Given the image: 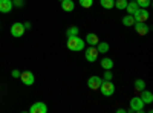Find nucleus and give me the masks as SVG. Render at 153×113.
<instances>
[{"label":"nucleus","instance_id":"1","mask_svg":"<svg viewBox=\"0 0 153 113\" xmlns=\"http://www.w3.org/2000/svg\"><path fill=\"white\" fill-rule=\"evenodd\" d=\"M84 43L86 41H83V38H80L78 35H74V37H68L66 46H68L69 51H72V52H81L84 49Z\"/></svg>","mask_w":153,"mask_h":113},{"label":"nucleus","instance_id":"2","mask_svg":"<svg viewBox=\"0 0 153 113\" xmlns=\"http://www.w3.org/2000/svg\"><path fill=\"white\" fill-rule=\"evenodd\" d=\"M101 93H103L104 96H112L115 93V84L110 81V80H103V83H101L100 89H98Z\"/></svg>","mask_w":153,"mask_h":113},{"label":"nucleus","instance_id":"3","mask_svg":"<svg viewBox=\"0 0 153 113\" xmlns=\"http://www.w3.org/2000/svg\"><path fill=\"white\" fill-rule=\"evenodd\" d=\"M144 101L139 96H135L130 99V109L127 112H135V113H143L144 112Z\"/></svg>","mask_w":153,"mask_h":113},{"label":"nucleus","instance_id":"4","mask_svg":"<svg viewBox=\"0 0 153 113\" xmlns=\"http://www.w3.org/2000/svg\"><path fill=\"white\" fill-rule=\"evenodd\" d=\"M25 26H23V23H20V21H17V23H14L11 26V35L12 37H16V38H19V37H22L23 34H25Z\"/></svg>","mask_w":153,"mask_h":113},{"label":"nucleus","instance_id":"5","mask_svg":"<svg viewBox=\"0 0 153 113\" xmlns=\"http://www.w3.org/2000/svg\"><path fill=\"white\" fill-rule=\"evenodd\" d=\"M20 80H22V83L25 86H32L35 78H34V73L31 70H25V72L20 73Z\"/></svg>","mask_w":153,"mask_h":113},{"label":"nucleus","instance_id":"6","mask_svg":"<svg viewBox=\"0 0 153 113\" xmlns=\"http://www.w3.org/2000/svg\"><path fill=\"white\" fill-rule=\"evenodd\" d=\"M133 18H135V21H147V18H149L147 8H138L136 12L133 14Z\"/></svg>","mask_w":153,"mask_h":113},{"label":"nucleus","instance_id":"7","mask_svg":"<svg viewBox=\"0 0 153 113\" xmlns=\"http://www.w3.org/2000/svg\"><path fill=\"white\" fill-rule=\"evenodd\" d=\"M98 58V51H97V47L95 46H91V47H87L86 49V60L89 63H95Z\"/></svg>","mask_w":153,"mask_h":113},{"label":"nucleus","instance_id":"8","mask_svg":"<svg viewBox=\"0 0 153 113\" xmlns=\"http://www.w3.org/2000/svg\"><path fill=\"white\" fill-rule=\"evenodd\" d=\"M133 26H135V29H136V32H138L139 35H147L149 31H150V28L147 26L146 21H135Z\"/></svg>","mask_w":153,"mask_h":113},{"label":"nucleus","instance_id":"9","mask_svg":"<svg viewBox=\"0 0 153 113\" xmlns=\"http://www.w3.org/2000/svg\"><path fill=\"white\" fill-rule=\"evenodd\" d=\"M101 83H103V78H100V77H91L89 78V81H87V86H89V89L91 90H98L100 89V86H101Z\"/></svg>","mask_w":153,"mask_h":113},{"label":"nucleus","instance_id":"10","mask_svg":"<svg viewBox=\"0 0 153 113\" xmlns=\"http://www.w3.org/2000/svg\"><path fill=\"white\" fill-rule=\"evenodd\" d=\"M31 113H46L48 112V106L45 103H34L29 109Z\"/></svg>","mask_w":153,"mask_h":113},{"label":"nucleus","instance_id":"11","mask_svg":"<svg viewBox=\"0 0 153 113\" xmlns=\"http://www.w3.org/2000/svg\"><path fill=\"white\" fill-rule=\"evenodd\" d=\"M14 5H12V0H0V12L3 14H8V12L12 11Z\"/></svg>","mask_w":153,"mask_h":113},{"label":"nucleus","instance_id":"12","mask_svg":"<svg viewBox=\"0 0 153 113\" xmlns=\"http://www.w3.org/2000/svg\"><path fill=\"white\" fill-rule=\"evenodd\" d=\"M144 101V104H152L153 103V93L152 92H149V90H141V96H139Z\"/></svg>","mask_w":153,"mask_h":113},{"label":"nucleus","instance_id":"13","mask_svg":"<svg viewBox=\"0 0 153 113\" xmlns=\"http://www.w3.org/2000/svg\"><path fill=\"white\" fill-rule=\"evenodd\" d=\"M101 67H103L104 70H112V67H113V61H112V58H109V57L101 58Z\"/></svg>","mask_w":153,"mask_h":113},{"label":"nucleus","instance_id":"14","mask_svg":"<svg viewBox=\"0 0 153 113\" xmlns=\"http://www.w3.org/2000/svg\"><path fill=\"white\" fill-rule=\"evenodd\" d=\"M95 47H97L98 54H107V52H109V47H110V46H109V44H107L106 41H98Z\"/></svg>","mask_w":153,"mask_h":113},{"label":"nucleus","instance_id":"15","mask_svg":"<svg viewBox=\"0 0 153 113\" xmlns=\"http://www.w3.org/2000/svg\"><path fill=\"white\" fill-rule=\"evenodd\" d=\"M74 8H75V3L72 2V0H63L61 2V9L63 11L71 12V11H74Z\"/></svg>","mask_w":153,"mask_h":113},{"label":"nucleus","instance_id":"16","mask_svg":"<svg viewBox=\"0 0 153 113\" xmlns=\"http://www.w3.org/2000/svg\"><path fill=\"white\" fill-rule=\"evenodd\" d=\"M84 41L89 43L91 46H97V43H98L100 40H98V35H95V34L91 32V34H87V35H86V40H84Z\"/></svg>","mask_w":153,"mask_h":113},{"label":"nucleus","instance_id":"17","mask_svg":"<svg viewBox=\"0 0 153 113\" xmlns=\"http://www.w3.org/2000/svg\"><path fill=\"white\" fill-rule=\"evenodd\" d=\"M138 8H139V6H138V3H136L135 0H133V2H129V3H127V6H126V11L129 12L130 16H133L135 12H136V9H138Z\"/></svg>","mask_w":153,"mask_h":113},{"label":"nucleus","instance_id":"18","mask_svg":"<svg viewBox=\"0 0 153 113\" xmlns=\"http://www.w3.org/2000/svg\"><path fill=\"white\" fill-rule=\"evenodd\" d=\"M123 24H124V26H133V24H135V18H133V16L127 14L126 17H123Z\"/></svg>","mask_w":153,"mask_h":113},{"label":"nucleus","instance_id":"19","mask_svg":"<svg viewBox=\"0 0 153 113\" xmlns=\"http://www.w3.org/2000/svg\"><path fill=\"white\" fill-rule=\"evenodd\" d=\"M101 6H103L104 9H112L115 8V0H100Z\"/></svg>","mask_w":153,"mask_h":113},{"label":"nucleus","instance_id":"20","mask_svg":"<svg viewBox=\"0 0 153 113\" xmlns=\"http://www.w3.org/2000/svg\"><path fill=\"white\" fill-rule=\"evenodd\" d=\"M127 3H129L127 0H115V8L120 9V11H123V9H126Z\"/></svg>","mask_w":153,"mask_h":113},{"label":"nucleus","instance_id":"21","mask_svg":"<svg viewBox=\"0 0 153 113\" xmlns=\"http://www.w3.org/2000/svg\"><path fill=\"white\" fill-rule=\"evenodd\" d=\"M135 89H136L138 92L144 90V89H146V83H144V80H136V81H135Z\"/></svg>","mask_w":153,"mask_h":113},{"label":"nucleus","instance_id":"22","mask_svg":"<svg viewBox=\"0 0 153 113\" xmlns=\"http://www.w3.org/2000/svg\"><path fill=\"white\" fill-rule=\"evenodd\" d=\"M80 29L76 28V26H71L68 31H66V37H74V35H78Z\"/></svg>","mask_w":153,"mask_h":113},{"label":"nucleus","instance_id":"23","mask_svg":"<svg viewBox=\"0 0 153 113\" xmlns=\"http://www.w3.org/2000/svg\"><path fill=\"white\" fill-rule=\"evenodd\" d=\"M135 2L138 3V6H139V8H149L152 0H135Z\"/></svg>","mask_w":153,"mask_h":113},{"label":"nucleus","instance_id":"24","mask_svg":"<svg viewBox=\"0 0 153 113\" xmlns=\"http://www.w3.org/2000/svg\"><path fill=\"white\" fill-rule=\"evenodd\" d=\"M80 2V5L83 6V8H86V9H89L92 5H94V0H78Z\"/></svg>","mask_w":153,"mask_h":113},{"label":"nucleus","instance_id":"25","mask_svg":"<svg viewBox=\"0 0 153 113\" xmlns=\"http://www.w3.org/2000/svg\"><path fill=\"white\" fill-rule=\"evenodd\" d=\"M12 5H14L16 8H23L25 0H12Z\"/></svg>","mask_w":153,"mask_h":113},{"label":"nucleus","instance_id":"26","mask_svg":"<svg viewBox=\"0 0 153 113\" xmlns=\"http://www.w3.org/2000/svg\"><path fill=\"white\" fill-rule=\"evenodd\" d=\"M103 78H104V80H112V72H110V70H106Z\"/></svg>","mask_w":153,"mask_h":113},{"label":"nucleus","instance_id":"27","mask_svg":"<svg viewBox=\"0 0 153 113\" xmlns=\"http://www.w3.org/2000/svg\"><path fill=\"white\" fill-rule=\"evenodd\" d=\"M20 73H22V72H19L17 69H14V70H12V73H11V75H12V77H14V78H20Z\"/></svg>","mask_w":153,"mask_h":113},{"label":"nucleus","instance_id":"28","mask_svg":"<svg viewBox=\"0 0 153 113\" xmlns=\"http://www.w3.org/2000/svg\"><path fill=\"white\" fill-rule=\"evenodd\" d=\"M23 26H25V29H31V26H32V24H31L29 21H26V23H23Z\"/></svg>","mask_w":153,"mask_h":113},{"label":"nucleus","instance_id":"29","mask_svg":"<svg viewBox=\"0 0 153 113\" xmlns=\"http://www.w3.org/2000/svg\"><path fill=\"white\" fill-rule=\"evenodd\" d=\"M117 112H118V113H126V112H127V110H124V109H118V110H117Z\"/></svg>","mask_w":153,"mask_h":113},{"label":"nucleus","instance_id":"30","mask_svg":"<svg viewBox=\"0 0 153 113\" xmlns=\"http://www.w3.org/2000/svg\"><path fill=\"white\" fill-rule=\"evenodd\" d=\"M58 2H63V0H58Z\"/></svg>","mask_w":153,"mask_h":113},{"label":"nucleus","instance_id":"31","mask_svg":"<svg viewBox=\"0 0 153 113\" xmlns=\"http://www.w3.org/2000/svg\"><path fill=\"white\" fill-rule=\"evenodd\" d=\"M130 2H133V0H130Z\"/></svg>","mask_w":153,"mask_h":113}]
</instances>
